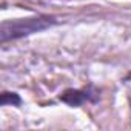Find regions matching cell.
Returning a JSON list of instances; mask_svg holds the SVG:
<instances>
[{
  "label": "cell",
  "mask_w": 131,
  "mask_h": 131,
  "mask_svg": "<svg viewBox=\"0 0 131 131\" xmlns=\"http://www.w3.org/2000/svg\"><path fill=\"white\" fill-rule=\"evenodd\" d=\"M56 25H57V19L49 14H37L31 17H23V19L5 20L0 25V42L5 45L8 42L42 32Z\"/></svg>",
  "instance_id": "obj_1"
},
{
  "label": "cell",
  "mask_w": 131,
  "mask_h": 131,
  "mask_svg": "<svg viewBox=\"0 0 131 131\" xmlns=\"http://www.w3.org/2000/svg\"><path fill=\"white\" fill-rule=\"evenodd\" d=\"M59 100L71 108H79L85 103H97L100 100V90L93 83L83 88H68L60 93Z\"/></svg>",
  "instance_id": "obj_2"
},
{
  "label": "cell",
  "mask_w": 131,
  "mask_h": 131,
  "mask_svg": "<svg viewBox=\"0 0 131 131\" xmlns=\"http://www.w3.org/2000/svg\"><path fill=\"white\" fill-rule=\"evenodd\" d=\"M22 97L19 93L14 91H3L0 94V105L2 106H20L22 105Z\"/></svg>",
  "instance_id": "obj_3"
},
{
  "label": "cell",
  "mask_w": 131,
  "mask_h": 131,
  "mask_svg": "<svg viewBox=\"0 0 131 131\" xmlns=\"http://www.w3.org/2000/svg\"><path fill=\"white\" fill-rule=\"evenodd\" d=\"M129 79H131V73H129V74H128V77H126V79H125V80H129Z\"/></svg>",
  "instance_id": "obj_4"
}]
</instances>
